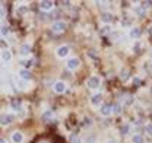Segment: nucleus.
<instances>
[{
  "mask_svg": "<svg viewBox=\"0 0 152 143\" xmlns=\"http://www.w3.org/2000/svg\"><path fill=\"white\" fill-rule=\"evenodd\" d=\"M132 142L133 143H143L145 140H143V137H142L140 134H134V136L132 137Z\"/></svg>",
  "mask_w": 152,
  "mask_h": 143,
  "instance_id": "22",
  "label": "nucleus"
},
{
  "mask_svg": "<svg viewBox=\"0 0 152 143\" xmlns=\"http://www.w3.org/2000/svg\"><path fill=\"white\" fill-rule=\"evenodd\" d=\"M105 143H118V142H117V140H114V139H108Z\"/></svg>",
  "mask_w": 152,
  "mask_h": 143,
  "instance_id": "33",
  "label": "nucleus"
},
{
  "mask_svg": "<svg viewBox=\"0 0 152 143\" xmlns=\"http://www.w3.org/2000/svg\"><path fill=\"white\" fill-rule=\"evenodd\" d=\"M12 108H13V109H15V111H22V109H20V102H19V101H13V102H12Z\"/></svg>",
  "mask_w": 152,
  "mask_h": 143,
  "instance_id": "24",
  "label": "nucleus"
},
{
  "mask_svg": "<svg viewBox=\"0 0 152 143\" xmlns=\"http://www.w3.org/2000/svg\"><path fill=\"white\" fill-rule=\"evenodd\" d=\"M120 133H121L123 136H126V134L129 133V125H127V124H124V125H123V127L120 128Z\"/></svg>",
  "mask_w": 152,
  "mask_h": 143,
  "instance_id": "25",
  "label": "nucleus"
},
{
  "mask_svg": "<svg viewBox=\"0 0 152 143\" xmlns=\"http://www.w3.org/2000/svg\"><path fill=\"white\" fill-rule=\"evenodd\" d=\"M134 13H136L137 16L143 18V16L146 15V9H145L143 6H136V7H134Z\"/></svg>",
  "mask_w": 152,
  "mask_h": 143,
  "instance_id": "16",
  "label": "nucleus"
},
{
  "mask_svg": "<svg viewBox=\"0 0 152 143\" xmlns=\"http://www.w3.org/2000/svg\"><path fill=\"white\" fill-rule=\"evenodd\" d=\"M101 102H102V95H101V93H96V95H94V96L91 98V104L95 105V107H98Z\"/></svg>",
  "mask_w": 152,
  "mask_h": 143,
  "instance_id": "14",
  "label": "nucleus"
},
{
  "mask_svg": "<svg viewBox=\"0 0 152 143\" xmlns=\"http://www.w3.org/2000/svg\"><path fill=\"white\" fill-rule=\"evenodd\" d=\"M31 53V45L29 44H23L20 47V55H29Z\"/></svg>",
  "mask_w": 152,
  "mask_h": 143,
  "instance_id": "17",
  "label": "nucleus"
},
{
  "mask_svg": "<svg viewBox=\"0 0 152 143\" xmlns=\"http://www.w3.org/2000/svg\"><path fill=\"white\" fill-rule=\"evenodd\" d=\"M54 117V112L51 111V109H47V111H44L42 112V115H41V118L44 120V121H48V120H51Z\"/></svg>",
  "mask_w": 152,
  "mask_h": 143,
  "instance_id": "15",
  "label": "nucleus"
},
{
  "mask_svg": "<svg viewBox=\"0 0 152 143\" xmlns=\"http://www.w3.org/2000/svg\"><path fill=\"white\" fill-rule=\"evenodd\" d=\"M129 35H130V38H139V36L142 35V29H140L139 26H134V28L130 29Z\"/></svg>",
  "mask_w": 152,
  "mask_h": 143,
  "instance_id": "12",
  "label": "nucleus"
},
{
  "mask_svg": "<svg viewBox=\"0 0 152 143\" xmlns=\"http://www.w3.org/2000/svg\"><path fill=\"white\" fill-rule=\"evenodd\" d=\"M51 29H53V32H63L64 29H66V23L64 22H61V20H57L53 23V26H51Z\"/></svg>",
  "mask_w": 152,
  "mask_h": 143,
  "instance_id": "7",
  "label": "nucleus"
},
{
  "mask_svg": "<svg viewBox=\"0 0 152 143\" xmlns=\"http://www.w3.org/2000/svg\"><path fill=\"white\" fill-rule=\"evenodd\" d=\"M0 143H4V140H3V139H1V137H0Z\"/></svg>",
  "mask_w": 152,
  "mask_h": 143,
  "instance_id": "37",
  "label": "nucleus"
},
{
  "mask_svg": "<svg viewBox=\"0 0 152 143\" xmlns=\"http://www.w3.org/2000/svg\"><path fill=\"white\" fill-rule=\"evenodd\" d=\"M101 22H102V23H105V25L111 23V22H113V15H111V13H108V12L102 13V15H101Z\"/></svg>",
  "mask_w": 152,
  "mask_h": 143,
  "instance_id": "11",
  "label": "nucleus"
},
{
  "mask_svg": "<svg viewBox=\"0 0 152 143\" xmlns=\"http://www.w3.org/2000/svg\"><path fill=\"white\" fill-rule=\"evenodd\" d=\"M66 89H67V86H66V83L61 82V80H57L56 83L53 85V90H54L56 93H64Z\"/></svg>",
  "mask_w": 152,
  "mask_h": 143,
  "instance_id": "3",
  "label": "nucleus"
},
{
  "mask_svg": "<svg viewBox=\"0 0 152 143\" xmlns=\"http://www.w3.org/2000/svg\"><path fill=\"white\" fill-rule=\"evenodd\" d=\"M120 79H121L123 82H127V79H129V72L126 70V69L120 72Z\"/></svg>",
  "mask_w": 152,
  "mask_h": 143,
  "instance_id": "21",
  "label": "nucleus"
},
{
  "mask_svg": "<svg viewBox=\"0 0 152 143\" xmlns=\"http://www.w3.org/2000/svg\"><path fill=\"white\" fill-rule=\"evenodd\" d=\"M26 83H28V82L22 80L20 77H16V85H18V88H19V89L25 90V89H26Z\"/></svg>",
  "mask_w": 152,
  "mask_h": 143,
  "instance_id": "20",
  "label": "nucleus"
},
{
  "mask_svg": "<svg viewBox=\"0 0 152 143\" xmlns=\"http://www.w3.org/2000/svg\"><path fill=\"white\" fill-rule=\"evenodd\" d=\"M145 131H146V134H148V136H151V137H152V124H146V127H145Z\"/></svg>",
  "mask_w": 152,
  "mask_h": 143,
  "instance_id": "26",
  "label": "nucleus"
},
{
  "mask_svg": "<svg viewBox=\"0 0 152 143\" xmlns=\"http://www.w3.org/2000/svg\"><path fill=\"white\" fill-rule=\"evenodd\" d=\"M3 16H4V10L0 7V18H3Z\"/></svg>",
  "mask_w": 152,
  "mask_h": 143,
  "instance_id": "34",
  "label": "nucleus"
},
{
  "mask_svg": "<svg viewBox=\"0 0 152 143\" xmlns=\"http://www.w3.org/2000/svg\"><path fill=\"white\" fill-rule=\"evenodd\" d=\"M95 51H89V55H91V57H92V58H96V55H95Z\"/></svg>",
  "mask_w": 152,
  "mask_h": 143,
  "instance_id": "35",
  "label": "nucleus"
},
{
  "mask_svg": "<svg viewBox=\"0 0 152 143\" xmlns=\"http://www.w3.org/2000/svg\"><path fill=\"white\" fill-rule=\"evenodd\" d=\"M95 142V134H91L89 137H86V143H94Z\"/></svg>",
  "mask_w": 152,
  "mask_h": 143,
  "instance_id": "30",
  "label": "nucleus"
},
{
  "mask_svg": "<svg viewBox=\"0 0 152 143\" xmlns=\"http://www.w3.org/2000/svg\"><path fill=\"white\" fill-rule=\"evenodd\" d=\"M111 104H102L101 107H99V114L102 115V117H108V115H111Z\"/></svg>",
  "mask_w": 152,
  "mask_h": 143,
  "instance_id": "6",
  "label": "nucleus"
},
{
  "mask_svg": "<svg viewBox=\"0 0 152 143\" xmlns=\"http://www.w3.org/2000/svg\"><path fill=\"white\" fill-rule=\"evenodd\" d=\"M39 143H48V142H39Z\"/></svg>",
  "mask_w": 152,
  "mask_h": 143,
  "instance_id": "38",
  "label": "nucleus"
},
{
  "mask_svg": "<svg viewBox=\"0 0 152 143\" xmlns=\"http://www.w3.org/2000/svg\"><path fill=\"white\" fill-rule=\"evenodd\" d=\"M99 85H101V79H99L98 76H91V77L86 80V86H88L89 89H96V88H99Z\"/></svg>",
  "mask_w": 152,
  "mask_h": 143,
  "instance_id": "1",
  "label": "nucleus"
},
{
  "mask_svg": "<svg viewBox=\"0 0 152 143\" xmlns=\"http://www.w3.org/2000/svg\"><path fill=\"white\" fill-rule=\"evenodd\" d=\"M133 85L139 86V85H140V79H137V77H136V79H133Z\"/></svg>",
  "mask_w": 152,
  "mask_h": 143,
  "instance_id": "31",
  "label": "nucleus"
},
{
  "mask_svg": "<svg viewBox=\"0 0 152 143\" xmlns=\"http://www.w3.org/2000/svg\"><path fill=\"white\" fill-rule=\"evenodd\" d=\"M111 111H113L114 114H121V104L120 102L111 104Z\"/></svg>",
  "mask_w": 152,
  "mask_h": 143,
  "instance_id": "19",
  "label": "nucleus"
},
{
  "mask_svg": "<svg viewBox=\"0 0 152 143\" xmlns=\"http://www.w3.org/2000/svg\"><path fill=\"white\" fill-rule=\"evenodd\" d=\"M0 57H1V60H3V61H6V63H7V61H10V60H12V53H10L7 48H3V50H1V53H0Z\"/></svg>",
  "mask_w": 152,
  "mask_h": 143,
  "instance_id": "10",
  "label": "nucleus"
},
{
  "mask_svg": "<svg viewBox=\"0 0 152 143\" xmlns=\"http://www.w3.org/2000/svg\"><path fill=\"white\" fill-rule=\"evenodd\" d=\"M148 32H149V35H152V25H151V28H149V31H148Z\"/></svg>",
  "mask_w": 152,
  "mask_h": 143,
  "instance_id": "36",
  "label": "nucleus"
},
{
  "mask_svg": "<svg viewBox=\"0 0 152 143\" xmlns=\"http://www.w3.org/2000/svg\"><path fill=\"white\" fill-rule=\"evenodd\" d=\"M53 6H54V3L50 1V0H42V1H39V9H41V10H50V9H53Z\"/></svg>",
  "mask_w": 152,
  "mask_h": 143,
  "instance_id": "9",
  "label": "nucleus"
},
{
  "mask_svg": "<svg viewBox=\"0 0 152 143\" xmlns=\"http://www.w3.org/2000/svg\"><path fill=\"white\" fill-rule=\"evenodd\" d=\"M12 142L13 143H22L23 142V134L20 131H15L12 134Z\"/></svg>",
  "mask_w": 152,
  "mask_h": 143,
  "instance_id": "13",
  "label": "nucleus"
},
{
  "mask_svg": "<svg viewBox=\"0 0 152 143\" xmlns=\"http://www.w3.org/2000/svg\"><path fill=\"white\" fill-rule=\"evenodd\" d=\"M13 115L12 114H1L0 115V124L1 125H9L13 123Z\"/></svg>",
  "mask_w": 152,
  "mask_h": 143,
  "instance_id": "5",
  "label": "nucleus"
},
{
  "mask_svg": "<svg viewBox=\"0 0 152 143\" xmlns=\"http://www.w3.org/2000/svg\"><path fill=\"white\" fill-rule=\"evenodd\" d=\"M124 104H126V105H132L133 104V96H127L126 101H124Z\"/></svg>",
  "mask_w": 152,
  "mask_h": 143,
  "instance_id": "29",
  "label": "nucleus"
},
{
  "mask_svg": "<svg viewBox=\"0 0 152 143\" xmlns=\"http://www.w3.org/2000/svg\"><path fill=\"white\" fill-rule=\"evenodd\" d=\"M70 142H72V143H82V140H80L77 136H75V134H73V136L70 137Z\"/></svg>",
  "mask_w": 152,
  "mask_h": 143,
  "instance_id": "28",
  "label": "nucleus"
},
{
  "mask_svg": "<svg viewBox=\"0 0 152 143\" xmlns=\"http://www.w3.org/2000/svg\"><path fill=\"white\" fill-rule=\"evenodd\" d=\"M108 32H110V28H108L107 25H105L104 28H101V31H99V34H101V35H105V34H108Z\"/></svg>",
  "mask_w": 152,
  "mask_h": 143,
  "instance_id": "27",
  "label": "nucleus"
},
{
  "mask_svg": "<svg viewBox=\"0 0 152 143\" xmlns=\"http://www.w3.org/2000/svg\"><path fill=\"white\" fill-rule=\"evenodd\" d=\"M91 125H92V120H91V118H83L82 127H91Z\"/></svg>",
  "mask_w": 152,
  "mask_h": 143,
  "instance_id": "23",
  "label": "nucleus"
},
{
  "mask_svg": "<svg viewBox=\"0 0 152 143\" xmlns=\"http://www.w3.org/2000/svg\"><path fill=\"white\" fill-rule=\"evenodd\" d=\"M19 76H20V79L25 80V82H29V80L32 79V74H31V72L28 70V69H20V70H19Z\"/></svg>",
  "mask_w": 152,
  "mask_h": 143,
  "instance_id": "8",
  "label": "nucleus"
},
{
  "mask_svg": "<svg viewBox=\"0 0 152 143\" xmlns=\"http://www.w3.org/2000/svg\"><path fill=\"white\" fill-rule=\"evenodd\" d=\"M9 32H10V26H9V25H6V23H3V25L0 26V34H1L3 36H6Z\"/></svg>",
  "mask_w": 152,
  "mask_h": 143,
  "instance_id": "18",
  "label": "nucleus"
},
{
  "mask_svg": "<svg viewBox=\"0 0 152 143\" xmlns=\"http://www.w3.org/2000/svg\"><path fill=\"white\" fill-rule=\"evenodd\" d=\"M79 64H80L79 58L72 57V58H69V60H67V63H66V67H67L69 70H76V69L79 67Z\"/></svg>",
  "mask_w": 152,
  "mask_h": 143,
  "instance_id": "4",
  "label": "nucleus"
},
{
  "mask_svg": "<svg viewBox=\"0 0 152 143\" xmlns=\"http://www.w3.org/2000/svg\"><path fill=\"white\" fill-rule=\"evenodd\" d=\"M61 4H63L64 7H70V1H61Z\"/></svg>",
  "mask_w": 152,
  "mask_h": 143,
  "instance_id": "32",
  "label": "nucleus"
},
{
  "mask_svg": "<svg viewBox=\"0 0 152 143\" xmlns=\"http://www.w3.org/2000/svg\"><path fill=\"white\" fill-rule=\"evenodd\" d=\"M151 69H152V63H151Z\"/></svg>",
  "mask_w": 152,
  "mask_h": 143,
  "instance_id": "39",
  "label": "nucleus"
},
{
  "mask_svg": "<svg viewBox=\"0 0 152 143\" xmlns=\"http://www.w3.org/2000/svg\"><path fill=\"white\" fill-rule=\"evenodd\" d=\"M70 53V48L67 47V45H61V47H58L56 50V54L58 58H64V57H67Z\"/></svg>",
  "mask_w": 152,
  "mask_h": 143,
  "instance_id": "2",
  "label": "nucleus"
}]
</instances>
